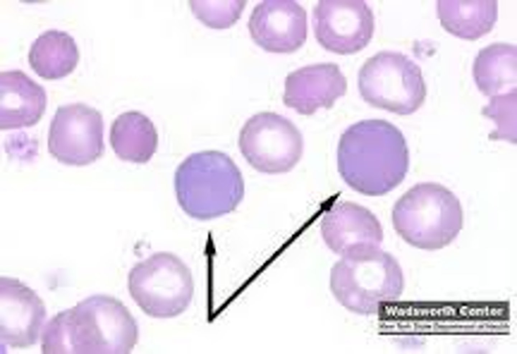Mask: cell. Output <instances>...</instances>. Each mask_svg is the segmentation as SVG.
Masks as SVG:
<instances>
[{
	"label": "cell",
	"instance_id": "obj_1",
	"mask_svg": "<svg viewBox=\"0 0 517 354\" xmlns=\"http://www.w3.org/2000/svg\"><path fill=\"white\" fill-rule=\"evenodd\" d=\"M338 172L353 190L380 196L404 180L409 163L401 131L383 119L360 121L342 134L337 147Z\"/></svg>",
	"mask_w": 517,
	"mask_h": 354
},
{
	"label": "cell",
	"instance_id": "obj_2",
	"mask_svg": "<svg viewBox=\"0 0 517 354\" xmlns=\"http://www.w3.org/2000/svg\"><path fill=\"white\" fill-rule=\"evenodd\" d=\"M91 305L89 298L54 318L43 333L44 345L57 340L58 353H130L139 329L128 308L105 295L95 296L94 310Z\"/></svg>",
	"mask_w": 517,
	"mask_h": 354
},
{
	"label": "cell",
	"instance_id": "obj_3",
	"mask_svg": "<svg viewBox=\"0 0 517 354\" xmlns=\"http://www.w3.org/2000/svg\"><path fill=\"white\" fill-rule=\"evenodd\" d=\"M174 187L178 203L190 217L208 220L234 210L243 199L242 173L226 153H195L177 167Z\"/></svg>",
	"mask_w": 517,
	"mask_h": 354
},
{
	"label": "cell",
	"instance_id": "obj_4",
	"mask_svg": "<svg viewBox=\"0 0 517 354\" xmlns=\"http://www.w3.org/2000/svg\"><path fill=\"white\" fill-rule=\"evenodd\" d=\"M392 220L403 239L426 248L451 241L463 222L458 198L444 186L431 182L418 183L405 192L393 207Z\"/></svg>",
	"mask_w": 517,
	"mask_h": 354
},
{
	"label": "cell",
	"instance_id": "obj_5",
	"mask_svg": "<svg viewBox=\"0 0 517 354\" xmlns=\"http://www.w3.org/2000/svg\"><path fill=\"white\" fill-rule=\"evenodd\" d=\"M128 287L132 299L148 316L176 317L189 307L194 293L192 273L176 255L158 252L130 270Z\"/></svg>",
	"mask_w": 517,
	"mask_h": 354
},
{
	"label": "cell",
	"instance_id": "obj_6",
	"mask_svg": "<svg viewBox=\"0 0 517 354\" xmlns=\"http://www.w3.org/2000/svg\"><path fill=\"white\" fill-rule=\"evenodd\" d=\"M358 87L370 105L399 115L415 112L426 95L420 67L406 55L384 50L369 58L359 70Z\"/></svg>",
	"mask_w": 517,
	"mask_h": 354
},
{
	"label": "cell",
	"instance_id": "obj_7",
	"mask_svg": "<svg viewBox=\"0 0 517 354\" xmlns=\"http://www.w3.org/2000/svg\"><path fill=\"white\" fill-rule=\"evenodd\" d=\"M238 146L247 163L259 172L277 174L291 171L301 159L302 135L289 119L274 112L255 114L239 132Z\"/></svg>",
	"mask_w": 517,
	"mask_h": 354
},
{
	"label": "cell",
	"instance_id": "obj_8",
	"mask_svg": "<svg viewBox=\"0 0 517 354\" xmlns=\"http://www.w3.org/2000/svg\"><path fill=\"white\" fill-rule=\"evenodd\" d=\"M104 128L102 116L94 108L81 103L60 107L50 124L49 152L65 164L91 163L104 153Z\"/></svg>",
	"mask_w": 517,
	"mask_h": 354
},
{
	"label": "cell",
	"instance_id": "obj_9",
	"mask_svg": "<svg viewBox=\"0 0 517 354\" xmlns=\"http://www.w3.org/2000/svg\"><path fill=\"white\" fill-rule=\"evenodd\" d=\"M315 37L325 49L350 55L364 48L373 37L374 16L363 0H322L313 11Z\"/></svg>",
	"mask_w": 517,
	"mask_h": 354
},
{
	"label": "cell",
	"instance_id": "obj_10",
	"mask_svg": "<svg viewBox=\"0 0 517 354\" xmlns=\"http://www.w3.org/2000/svg\"><path fill=\"white\" fill-rule=\"evenodd\" d=\"M248 28L253 41L266 51L293 53L306 41V12L295 1H263L253 9Z\"/></svg>",
	"mask_w": 517,
	"mask_h": 354
},
{
	"label": "cell",
	"instance_id": "obj_11",
	"mask_svg": "<svg viewBox=\"0 0 517 354\" xmlns=\"http://www.w3.org/2000/svg\"><path fill=\"white\" fill-rule=\"evenodd\" d=\"M347 81L338 65L323 63L304 66L290 73L284 82V105L302 115L330 109L344 96Z\"/></svg>",
	"mask_w": 517,
	"mask_h": 354
},
{
	"label": "cell",
	"instance_id": "obj_12",
	"mask_svg": "<svg viewBox=\"0 0 517 354\" xmlns=\"http://www.w3.org/2000/svg\"><path fill=\"white\" fill-rule=\"evenodd\" d=\"M321 230L332 250L348 255L374 248L383 236L377 217L367 208L350 201L333 205L322 220Z\"/></svg>",
	"mask_w": 517,
	"mask_h": 354
},
{
	"label": "cell",
	"instance_id": "obj_13",
	"mask_svg": "<svg viewBox=\"0 0 517 354\" xmlns=\"http://www.w3.org/2000/svg\"><path fill=\"white\" fill-rule=\"evenodd\" d=\"M46 105L44 88L20 70L0 74V128L31 127L43 115Z\"/></svg>",
	"mask_w": 517,
	"mask_h": 354
},
{
	"label": "cell",
	"instance_id": "obj_14",
	"mask_svg": "<svg viewBox=\"0 0 517 354\" xmlns=\"http://www.w3.org/2000/svg\"><path fill=\"white\" fill-rule=\"evenodd\" d=\"M12 283V294L4 291V298L1 297V336L12 346H25L37 339L45 311L31 290L17 281L15 289L16 280Z\"/></svg>",
	"mask_w": 517,
	"mask_h": 354
},
{
	"label": "cell",
	"instance_id": "obj_15",
	"mask_svg": "<svg viewBox=\"0 0 517 354\" xmlns=\"http://www.w3.org/2000/svg\"><path fill=\"white\" fill-rule=\"evenodd\" d=\"M112 147L120 159L136 163L148 162L156 151L158 137L151 120L137 111L119 115L110 134Z\"/></svg>",
	"mask_w": 517,
	"mask_h": 354
},
{
	"label": "cell",
	"instance_id": "obj_16",
	"mask_svg": "<svg viewBox=\"0 0 517 354\" xmlns=\"http://www.w3.org/2000/svg\"><path fill=\"white\" fill-rule=\"evenodd\" d=\"M79 60L74 39L68 33L56 29L45 31L32 44L29 64L39 77L45 79L62 78L71 73Z\"/></svg>",
	"mask_w": 517,
	"mask_h": 354
},
{
	"label": "cell",
	"instance_id": "obj_17",
	"mask_svg": "<svg viewBox=\"0 0 517 354\" xmlns=\"http://www.w3.org/2000/svg\"><path fill=\"white\" fill-rule=\"evenodd\" d=\"M438 16L449 33L475 39L489 32L497 17L495 1H439Z\"/></svg>",
	"mask_w": 517,
	"mask_h": 354
},
{
	"label": "cell",
	"instance_id": "obj_18",
	"mask_svg": "<svg viewBox=\"0 0 517 354\" xmlns=\"http://www.w3.org/2000/svg\"><path fill=\"white\" fill-rule=\"evenodd\" d=\"M516 48L494 44L482 49L475 60L474 76L479 89L491 97L516 91Z\"/></svg>",
	"mask_w": 517,
	"mask_h": 354
},
{
	"label": "cell",
	"instance_id": "obj_19",
	"mask_svg": "<svg viewBox=\"0 0 517 354\" xmlns=\"http://www.w3.org/2000/svg\"><path fill=\"white\" fill-rule=\"evenodd\" d=\"M191 9L195 17L214 29L229 28L238 19L244 9L245 1H193Z\"/></svg>",
	"mask_w": 517,
	"mask_h": 354
},
{
	"label": "cell",
	"instance_id": "obj_20",
	"mask_svg": "<svg viewBox=\"0 0 517 354\" xmlns=\"http://www.w3.org/2000/svg\"><path fill=\"white\" fill-rule=\"evenodd\" d=\"M484 114L492 119L497 128L490 134L495 139L511 142L516 140V91L491 97Z\"/></svg>",
	"mask_w": 517,
	"mask_h": 354
}]
</instances>
